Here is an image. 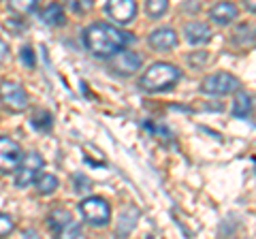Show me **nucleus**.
Listing matches in <instances>:
<instances>
[{"instance_id": "1", "label": "nucleus", "mask_w": 256, "mask_h": 239, "mask_svg": "<svg viewBox=\"0 0 256 239\" xmlns=\"http://www.w3.org/2000/svg\"><path fill=\"white\" fill-rule=\"evenodd\" d=\"M84 43L88 52L98 58H114L118 52L126 50V45L132 43V34L107 22H98L84 30Z\"/></svg>"}, {"instance_id": "2", "label": "nucleus", "mask_w": 256, "mask_h": 239, "mask_svg": "<svg viewBox=\"0 0 256 239\" xmlns=\"http://www.w3.org/2000/svg\"><path fill=\"white\" fill-rule=\"evenodd\" d=\"M182 79V70L171 64V62H154L152 66L146 68L139 86L146 92H162L169 90Z\"/></svg>"}, {"instance_id": "3", "label": "nucleus", "mask_w": 256, "mask_h": 239, "mask_svg": "<svg viewBox=\"0 0 256 239\" xmlns=\"http://www.w3.org/2000/svg\"><path fill=\"white\" fill-rule=\"evenodd\" d=\"M43 169H45V160L41 154L30 152L26 156H22L18 169H15V186L28 188L30 184H34V182L41 178Z\"/></svg>"}, {"instance_id": "4", "label": "nucleus", "mask_w": 256, "mask_h": 239, "mask_svg": "<svg viewBox=\"0 0 256 239\" xmlns=\"http://www.w3.org/2000/svg\"><path fill=\"white\" fill-rule=\"evenodd\" d=\"M84 220L92 226H105L111 220V207L102 196H88L79 205Z\"/></svg>"}, {"instance_id": "5", "label": "nucleus", "mask_w": 256, "mask_h": 239, "mask_svg": "<svg viewBox=\"0 0 256 239\" xmlns=\"http://www.w3.org/2000/svg\"><path fill=\"white\" fill-rule=\"evenodd\" d=\"M239 90V79L230 73H214L207 75L201 82V92L210 96H226L230 92Z\"/></svg>"}, {"instance_id": "6", "label": "nucleus", "mask_w": 256, "mask_h": 239, "mask_svg": "<svg viewBox=\"0 0 256 239\" xmlns=\"http://www.w3.org/2000/svg\"><path fill=\"white\" fill-rule=\"evenodd\" d=\"M0 102L13 114H22L28 107V94L20 84L4 79L0 82Z\"/></svg>"}, {"instance_id": "7", "label": "nucleus", "mask_w": 256, "mask_h": 239, "mask_svg": "<svg viewBox=\"0 0 256 239\" xmlns=\"http://www.w3.org/2000/svg\"><path fill=\"white\" fill-rule=\"evenodd\" d=\"M22 148L9 137H0V173H11L18 169L22 160Z\"/></svg>"}, {"instance_id": "8", "label": "nucleus", "mask_w": 256, "mask_h": 239, "mask_svg": "<svg viewBox=\"0 0 256 239\" xmlns=\"http://www.w3.org/2000/svg\"><path fill=\"white\" fill-rule=\"evenodd\" d=\"M105 11L116 24H130L137 15V2L134 0H109Z\"/></svg>"}, {"instance_id": "9", "label": "nucleus", "mask_w": 256, "mask_h": 239, "mask_svg": "<svg viewBox=\"0 0 256 239\" xmlns=\"http://www.w3.org/2000/svg\"><path fill=\"white\" fill-rule=\"evenodd\" d=\"M141 56L134 54V52H128V50H122L118 52L114 58H111V68L116 70L118 75H132L137 73L141 68Z\"/></svg>"}, {"instance_id": "10", "label": "nucleus", "mask_w": 256, "mask_h": 239, "mask_svg": "<svg viewBox=\"0 0 256 239\" xmlns=\"http://www.w3.org/2000/svg\"><path fill=\"white\" fill-rule=\"evenodd\" d=\"M178 41H180L178 32L169 26L156 28L154 32H150V36H148L150 47L156 50V52H169V50H173V47H178Z\"/></svg>"}, {"instance_id": "11", "label": "nucleus", "mask_w": 256, "mask_h": 239, "mask_svg": "<svg viewBox=\"0 0 256 239\" xmlns=\"http://www.w3.org/2000/svg\"><path fill=\"white\" fill-rule=\"evenodd\" d=\"M184 36L190 45H205L212 41V28L203 22H188L184 26Z\"/></svg>"}, {"instance_id": "12", "label": "nucleus", "mask_w": 256, "mask_h": 239, "mask_svg": "<svg viewBox=\"0 0 256 239\" xmlns=\"http://www.w3.org/2000/svg\"><path fill=\"white\" fill-rule=\"evenodd\" d=\"M212 20L216 24H220V26H226V24L230 22H235L237 20V15H239V9L233 4V2H218L212 9Z\"/></svg>"}, {"instance_id": "13", "label": "nucleus", "mask_w": 256, "mask_h": 239, "mask_svg": "<svg viewBox=\"0 0 256 239\" xmlns=\"http://www.w3.org/2000/svg\"><path fill=\"white\" fill-rule=\"evenodd\" d=\"M230 114L235 118H248L252 114V96L244 90H237L235 92V98H233V105H230Z\"/></svg>"}, {"instance_id": "14", "label": "nucleus", "mask_w": 256, "mask_h": 239, "mask_svg": "<svg viewBox=\"0 0 256 239\" xmlns=\"http://www.w3.org/2000/svg\"><path fill=\"white\" fill-rule=\"evenodd\" d=\"M70 220H73V214H70L68 210H64V207H56V210H52L50 216H47V226L52 228V233H56L60 226H64Z\"/></svg>"}, {"instance_id": "15", "label": "nucleus", "mask_w": 256, "mask_h": 239, "mask_svg": "<svg viewBox=\"0 0 256 239\" xmlns=\"http://www.w3.org/2000/svg\"><path fill=\"white\" fill-rule=\"evenodd\" d=\"M41 20L47 26H62L64 24V11L60 4H50L41 11Z\"/></svg>"}, {"instance_id": "16", "label": "nucleus", "mask_w": 256, "mask_h": 239, "mask_svg": "<svg viewBox=\"0 0 256 239\" xmlns=\"http://www.w3.org/2000/svg\"><path fill=\"white\" fill-rule=\"evenodd\" d=\"M30 122H32V126H34L36 130H52V126H54V118H52V114L50 111H45V109H36L34 114H32V118H30Z\"/></svg>"}, {"instance_id": "17", "label": "nucleus", "mask_w": 256, "mask_h": 239, "mask_svg": "<svg viewBox=\"0 0 256 239\" xmlns=\"http://www.w3.org/2000/svg\"><path fill=\"white\" fill-rule=\"evenodd\" d=\"M34 184H36L38 194H52L54 190H58V178L52 173H41V178H38Z\"/></svg>"}, {"instance_id": "18", "label": "nucleus", "mask_w": 256, "mask_h": 239, "mask_svg": "<svg viewBox=\"0 0 256 239\" xmlns=\"http://www.w3.org/2000/svg\"><path fill=\"white\" fill-rule=\"evenodd\" d=\"M79 235H82V224H79V222H75V220L66 222V224L60 226V228L54 233L56 239H77Z\"/></svg>"}, {"instance_id": "19", "label": "nucleus", "mask_w": 256, "mask_h": 239, "mask_svg": "<svg viewBox=\"0 0 256 239\" xmlns=\"http://www.w3.org/2000/svg\"><path fill=\"white\" fill-rule=\"evenodd\" d=\"M166 9H169V2H166V0H150V2H146V13L154 20L162 18L166 13Z\"/></svg>"}, {"instance_id": "20", "label": "nucleus", "mask_w": 256, "mask_h": 239, "mask_svg": "<svg viewBox=\"0 0 256 239\" xmlns=\"http://www.w3.org/2000/svg\"><path fill=\"white\" fill-rule=\"evenodd\" d=\"M36 6H38V4L34 2V0H30V2H26V4H24V2H9V9L15 11V13H22V15L32 13V11L36 9Z\"/></svg>"}, {"instance_id": "21", "label": "nucleus", "mask_w": 256, "mask_h": 239, "mask_svg": "<svg viewBox=\"0 0 256 239\" xmlns=\"http://www.w3.org/2000/svg\"><path fill=\"white\" fill-rule=\"evenodd\" d=\"M13 228H15L13 220H11L9 216H6V214H0V237H6Z\"/></svg>"}, {"instance_id": "22", "label": "nucleus", "mask_w": 256, "mask_h": 239, "mask_svg": "<svg viewBox=\"0 0 256 239\" xmlns=\"http://www.w3.org/2000/svg\"><path fill=\"white\" fill-rule=\"evenodd\" d=\"M22 62L26 64L28 68H34L36 64V58H34V52H32V47H22Z\"/></svg>"}, {"instance_id": "23", "label": "nucleus", "mask_w": 256, "mask_h": 239, "mask_svg": "<svg viewBox=\"0 0 256 239\" xmlns=\"http://www.w3.org/2000/svg\"><path fill=\"white\" fill-rule=\"evenodd\" d=\"M6 56H9V45H6L2 38H0V64L6 60Z\"/></svg>"}]
</instances>
